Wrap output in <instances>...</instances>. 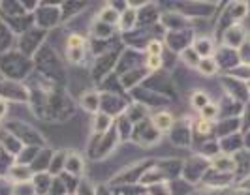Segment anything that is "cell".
Returning a JSON list of instances; mask_svg holds the SVG:
<instances>
[{
    "label": "cell",
    "mask_w": 250,
    "mask_h": 195,
    "mask_svg": "<svg viewBox=\"0 0 250 195\" xmlns=\"http://www.w3.org/2000/svg\"><path fill=\"white\" fill-rule=\"evenodd\" d=\"M190 101H192V105H194V107H196V109H205V107H207V105H209V103H211V99H209V96H207V94H205V92H201V90H198V92H194V94H192V99H190Z\"/></svg>",
    "instance_id": "52a82bcc"
},
{
    "label": "cell",
    "mask_w": 250,
    "mask_h": 195,
    "mask_svg": "<svg viewBox=\"0 0 250 195\" xmlns=\"http://www.w3.org/2000/svg\"><path fill=\"white\" fill-rule=\"evenodd\" d=\"M245 30H243V26L241 24H231L229 28H228V32H226V36H224V41H226V45L229 49H233V47H241L243 43H245Z\"/></svg>",
    "instance_id": "7a4b0ae2"
},
{
    "label": "cell",
    "mask_w": 250,
    "mask_h": 195,
    "mask_svg": "<svg viewBox=\"0 0 250 195\" xmlns=\"http://www.w3.org/2000/svg\"><path fill=\"white\" fill-rule=\"evenodd\" d=\"M83 105H85L87 109L94 111L96 105H98V96H96V94H87V96L83 98Z\"/></svg>",
    "instance_id": "4fadbf2b"
},
{
    "label": "cell",
    "mask_w": 250,
    "mask_h": 195,
    "mask_svg": "<svg viewBox=\"0 0 250 195\" xmlns=\"http://www.w3.org/2000/svg\"><path fill=\"white\" fill-rule=\"evenodd\" d=\"M198 70H200L203 75H213V73L218 72V64H216V60H214L213 57H211V58H201Z\"/></svg>",
    "instance_id": "8992f818"
},
{
    "label": "cell",
    "mask_w": 250,
    "mask_h": 195,
    "mask_svg": "<svg viewBox=\"0 0 250 195\" xmlns=\"http://www.w3.org/2000/svg\"><path fill=\"white\" fill-rule=\"evenodd\" d=\"M152 124L156 132H169L173 128V115L171 113H156L152 117Z\"/></svg>",
    "instance_id": "3957f363"
},
{
    "label": "cell",
    "mask_w": 250,
    "mask_h": 195,
    "mask_svg": "<svg viewBox=\"0 0 250 195\" xmlns=\"http://www.w3.org/2000/svg\"><path fill=\"white\" fill-rule=\"evenodd\" d=\"M194 51L200 55V58H211V55H213V43L207 39V38H200V39H196L194 41Z\"/></svg>",
    "instance_id": "277c9868"
},
{
    "label": "cell",
    "mask_w": 250,
    "mask_h": 195,
    "mask_svg": "<svg viewBox=\"0 0 250 195\" xmlns=\"http://www.w3.org/2000/svg\"><path fill=\"white\" fill-rule=\"evenodd\" d=\"M85 45V38L74 34V36L68 38V51H77V49H83Z\"/></svg>",
    "instance_id": "30bf717a"
},
{
    "label": "cell",
    "mask_w": 250,
    "mask_h": 195,
    "mask_svg": "<svg viewBox=\"0 0 250 195\" xmlns=\"http://www.w3.org/2000/svg\"><path fill=\"white\" fill-rule=\"evenodd\" d=\"M220 148L224 150V152H239L241 150V141H239V135H233V137H226L222 139V145Z\"/></svg>",
    "instance_id": "5b68a950"
},
{
    "label": "cell",
    "mask_w": 250,
    "mask_h": 195,
    "mask_svg": "<svg viewBox=\"0 0 250 195\" xmlns=\"http://www.w3.org/2000/svg\"><path fill=\"white\" fill-rule=\"evenodd\" d=\"M70 159H72V161H68L66 167H68V171H72L74 175H77V173H79V165L83 167V163H81V159L77 158V156H72Z\"/></svg>",
    "instance_id": "9a60e30c"
},
{
    "label": "cell",
    "mask_w": 250,
    "mask_h": 195,
    "mask_svg": "<svg viewBox=\"0 0 250 195\" xmlns=\"http://www.w3.org/2000/svg\"><path fill=\"white\" fill-rule=\"evenodd\" d=\"M214 130L213 126V120H205V118H200L198 124H196V134L201 135V137H205V135H211Z\"/></svg>",
    "instance_id": "9c48e42d"
},
{
    "label": "cell",
    "mask_w": 250,
    "mask_h": 195,
    "mask_svg": "<svg viewBox=\"0 0 250 195\" xmlns=\"http://www.w3.org/2000/svg\"><path fill=\"white\" fill-rule=\"evenodd\" d=\"M183 60L187 62L188 66H192V68H198V66H200V62H201V58H200V55H198L194 49L187 47L185 51H183Z\"/></svg>",
    "instance_id": "ba28073f"
},
{
    "label": "cell",
    "mask_w": 250,
    "mask_h": 195,
    "mask_svg": "<svg viewBox=\"0 0 250 195\" xmlns=\"http://www.w3.org/2000/svg\"><path fill=\"white\" fill-rule=\"evenodd\" d=\"M216 115H218V107L214 103H209L205 109H201V118H205V120H213Z\"/></svg>",
    "instance_id": "8fae6325"
},
{
    "label": "cell",
    "mask_w": 250,
    "mask_h": 195,
    "mask_svg": "<svg viewBox=\"0 0 250 195\" xmlns=\"http://www.w3.org/2000/svg\"><path fill=\"white\" fill-rule=\"evenodd\" d=\"M102 19H104L105 23H115V21L119 19V15H117L115 12H109V10H107V12L102 13Z\"/></svg>",
    "instance_id": "2e32d148"
},
{
    "label": "cell",
    "mask_w": 250,
    "mask_h": 195,
    "mask_svg": "<svg viewBox=\"0 0 250 195\" xmlns=\"http://www.w3.org/2000/svg\"><path fill=\"white\" fill-rule=\"evenodd\" d=\"M4 111H6V103H4V101H0V115H2Z\"/></svg>",
    "instance_id": "ac0fdd59"
},
{
    "label": "cell",
    "mask_w": 250,
    "mask_h": 195,
    "mask_svg": "<svg viewBox=\"0 0 250 195\" xmlns=\"http://www.w3.org/2000/svg\"><path fill=\"white\" fill-rule=\"evenodd\" d=\"M132 23H134V13L128 12V15H125V17H123V28H130V26H132Z\"/></svg>",
    "instance_id": "e0dca14e"
},
{
    "label": "cell",
    "mask_w": 250,
    "mask_h": 195,
    "mask_svg": "<svg viewBox=\"0 0 250 195\" xmlns=\"http://www.w3.org/2000/svg\"><path fill=\"white\" fill-rule=\"evenodd\" d=\"M147 68L149 70H160L162 68V57H147Z\"/></svg>",
    "instance_id": "5bb4252c"
},
{
    "label": "cell",
    "mask_w": 250,
    "mask_h": 195,
    "mask_svg": "<svg viewBox=\"0 0 250 195\" xmlns=\"http://www.w3.org/2000/svg\"><path fill=\"white\" fill-rule=\"evenodd\" d=\"M162 43L152 39L149 45H147V51H149V57H162Z\"/></svg>",
    "instance_id": "7c38bea8"
},
{
    "label": "cell",
    "mask_w": 250,
    "mask_h": 195,
    "mask_svg": "<svg viewBox=\"0 0 250 195\" xmlns=\"http://www.w3.org/2000/svg\"><path fill=\"white\" fill-rule=\"evenodd\" d=\"M211 165V159L207 158H192L188 161L187 165H185V176H188L190 180H196V176H200L201 173L205 171V167H209Z\"/></svg>",
    "instance_id": "6da1fadb"
}]
</instances>
